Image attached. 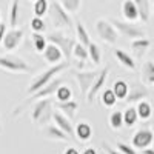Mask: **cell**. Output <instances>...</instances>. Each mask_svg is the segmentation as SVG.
<instances>
[{
    "label": "cell",
    "mask_w": 154,
    "mask_h": 154,
    "mask_svg": "<svg viewBox=\"0 0 154 154\" xmlns=\"http://www.w3.org/2000/svg\"><path fill=\"white\" fill-rule=\"evenodd\" d=\"M111 22L116 26V29L119 31V34L126 37V38H130V40L145 37V31L140 26H137V25H134V22H122L119 19H111Z\"/></svg>",
    "instance_id": "cell-6"
},
{
    "label": "cell",
    "mask_w": 154,
    "mask_h": 154,
    "mask_svg": "<svg viewBox=\"0 0 154 154\" xmlns=\"http://www.w3.org/2000/svg\"><path fill=\"white\" fill-rule=\"evenodd\" d=\"M0 68L11 72H29L31 66L26 60L16 56H0Z\"/></svg>",
    "instance_id": "cell-7"
},
{
    "label": "cell",
    "mask_w": 154,
    "mask_h": 154,
    "mask_svg": "<svg viewBox=\"0 0 154 154\" xmlns=\"http://www.w3.org/2000/svg\"><path fill=\"white\" fill-rule=\"evenodd\" d=\"M23 34L25 32H23L22 28H12V29L6 31L5 38H3V42H2L3 48L6 51H14L16 48H19V45L23 40Z\"/></svg>",
    "instance_id": "cell-12"
},
{
    "label": "cell",
    "mask_w": 154,
    "mask_h": 154,
    "mask_svg": "<svg viewBox=\"0 0 154 154\" xmlns=\"http://www.w3.org/2000/svg\"><path fill=\"white\" fill-rule=\"evenodd\" d=\"M142 79L145 83L154 85V63L152 62H145L142 66Z\"/></svg>",
    "instance_id": "cell-29"
},
{
    "label": "cell",
    "mask_w": 154,
    "mask_h": 154,
    "mask_svg": "<svg viewBox=\"0 0 154 154\" xmlns=\"http://www.w3.org/2000/svg\"><path fill=\"white\" fill-rule=\"evenodd\" d=\"M63 154H80V152L77 151L75 148H66V149H65V152H63Z\"/></svg>",
    "instance_id": "cell-41"
},
{
    "label": "cell",
    "mask_w": 154,
    "mask_h": 154,
    "mask_svg": "<svg viewBox=\"0 0 154 154\" xmlns=\"http://www.w3.org/2000/svg\"><path fill=\"white\" fill-rule=\"evenodd\" d=\"M5 34H6V23L0 22V45H2L3 38H5Z\"/></svg>",
    "instance_id": "cell-40"
},
{
    "label": "cell",
    "mask_w": 154,
    "mask_h": 154,
    "mask_svg": "<svg viewBox=\"0 0 154 154\" xmlns=\"http://www.w3.org/2000/svg\"><path fill=\"white\" fill-rule=\"evenodd\" d=\"M136 6L139 9V20L146 23L151 16V8H149V0H134Z\"/></svg>",
    "instance_id": "cell-25"
},
{
    "label": "cell",
    "mask_w": 154,
    "mask_h": 154,
    "mask_svg": "<svg viewBox=\"0 0 154 154\" xmlns=\"http://www.w3.org/2000/svg\"><path fill=\"white\" fill-rule=\"evenodd\" d=\"M3 131V126H2V119H0V133Z\"/></svg>",
    "instance_id": "cell-44"
},
{
    "label": "cell",
    "mask_w": 154,
    "mask_h": 154,
    "mask_svg": "<svg viewBox=\"0 0 154 154\" xmlns=\"http://www.w3.org/2000/svg\"><path fill=\"white\" fill-rule=\"evenodd\" d=\"M122 16L126 22L139 20V9L136 6L134 0H125V2L122 3Z\"/></svg>",
    "instance_id": "cell-17"
},
{
    "label": "cell",
    "mask_w": 154,
    "mask_h": 154,
    "mask_svg": "<svg viewBox=\"0 0 154 154\" xmlns=\"http://www.w3.org/2000/svg\"><path fill=\"white\" fill-rule=\"evenodd\" d=\"M96 32L100 37V40H103L108 45H114L117 43L119 38V31L116 29V26L112 25L111 20L106 19H99L96 22Z\"/></svg>",
    "instance_id": "cell-4"
},
{
    "label": "cell",
    "mask_w": 154,
    "mask_h": 154,
    "mask_svg": "<svg viewBox=\"0 0 154 154\" xmlns=\"http://www.w3.org/2000/svg\"><path fill=\"white\" fill-rule=\"evenodd\" d=\"M46 37H48V42H53L57 46H60V49L63 51V54H65V59L66 60H69L72 57V49H74V45L77 43L75 38H72L69 35H65V34H62L59 31L49 32Z\"/></svg>",
    "instance_id": "cell-5"
},
{
    "label": "cell",
    "mask_w": 154,
    "mask_h": 154,
    "mask_svg": "<svg viewBox=\"0 0 154 154\" xmlns=\"http://www.w3.org/2000/svg\"><path fill=\"white\" fill-rule=\"evenodd\" d=\"M65 83V77L63 75H57L56 79H53L48 85H45L42 89H38L37 93L31 94V100H38V99H46V97H51V96H56L57 89Z\"/></svg>",
    "instance_id": "cell-11"
},
{
    "label": "cell",
    "mask_w": 154,
    "mask_h": 154,
    "mask_svg": "<svg viewBox=\"0 0 154 154\" xmlns=\"http://www.w3.org/2000/svg\"><path fill=\"white\" fill-rule=\"evenodd\" d=\"M48 16H49V20L54 25L56 29H68L69 31V29L74 28V23H72V19L69 16V12L60 5V2L49 3Z\"/></svg>",
    "instance_id": "cell-3"
},
{
    "label": "cell",
    "mask_w": 154,
    "mask_h": 154,
    "mask_svg": "<svg viewBox=\"0 0 154 154\" xmlns=\"http://www.w3.org/2000/svg\"><path fill=\"white\" fill-rule=\"evenodd\" d=\"M42 136L45 139H49V140H59V142H66V140H69L71 137L63 131L60 130V128L54 123V125H45L42 128Z\"/></svg>",
    "instance_id": "cell-14"
},
{
    "label": "cell",
    "mask_w": 154,
    "mask_h": 154,
    "mask_svg": "<svg viewBox=\"0 0 154 154\" xmlns=\"http://www.w3.org/2000/svg\"><path fill=\"white\" fill-rule=\"evenodd\" d=\"M68 68H69V62L66 60V62H60V63H57V65H53L49 69H46L45 72L35 75L34 79L31 80V83H29L28 89H26L28 96H31V94L37 93L38 89H42L45 85H48L53 79H56V77H57L60 72H63V71L68 69Z\"/></svg>",
    "instance_id": "cell-1"
},
{
    "label": "cell",
    "mask_w": 154,
    "mask_h": 154,
    "mask_svg": "<svg viewBox=\"0 0 154 154\" xmlns=\"http://www.w3.org/2000/svg\"><path fill=\"white\" fill-rule=\"evenodd\" d=\"M116 148H117L120 152H123V154H137V149L133 145H128V143H123V142H117Z\"/></svg>",
    "instance_id": "cell-38"
},
{
    "label": "cell",
    "mask_w": 154,
    "mask_h": 154,
    "mask_svg": "<svg viewBox=\"0 0 154 154\" xmlns=\"http://www.w3.org/2000/svg\"><path fill=\"white\" fill-rule=\"evenodd\" d=\"M109 126L112 130H120L122 126H125V122H123V112L122 111H112L109 114Z\"/></svg>",
    "instance_id": "cell-30"
},
{
    "label": "cell",
    "mask_w": 154,
    "mask_h": 154,
    "mask_svg": "<svg viewBox=\"0 0 154 154\" xmlns=\"http://www.w3.org/2000/svg\"><path fill=\"white\" fill-rule=\"evenodd\" d=\"M152 2H154V0H152Z\"/></svg>",
    "instance_id": "cell-48"
},
{
    "label": "cell",
    "mask_w": 154,
    "mask_h": 154,
    "mask_svg": "<svg viewBox=\"0 0 154 154\" xmlns=\"http://www.w3.org/2000/svg\"><path fill=\"white\" fill-rule=\"evenodd\" d=\"M71 99H72L71 88L63 83V85L57 89V93H56V102H66V100H71Z\"/></svg>",
    "instance_id": "cell-34"
},
{
    "label": "cell",
    "mask_w": 154,
    "mask_h": 154,
    "mask_svg": "<svg viewBox=\"0 0 154 154\" xmlns=\"http://www.w3.org/2000/svg\"><path fill=\"white\" fill-rule=\"evenodd\" d=\"M112 91H114L116 96H117L119 100H125L128 93H130V85H128L125 80L119 79V80H116L112 83Z\"/></svg>",
    "instance_id": "cell-26"
},
{
    "label": "cell",
    "mask_w": 154,
    "mask_h": 154,
    "mask_svg": "<svg viewBox=\"0 0 154 154\" xmlns=\"http://www.w3.org/2000/svg\"><path fill=\"white\" fill-rule=\"evenodd\" d=\"M75 137L80 142H88L93 137V128L88 122H80L75 125Z\"/></svg>",
    "instance_id": "cell-20"
},
{
    "label": "cell",
    "mask_w": 154,
    "mask_h": 154,
    "mask_svg": "<svg viewBox=\"0 0 154 154\" xmlns=\"http://www.w3.org/2000/svg\"><path fill=\"white\" fill-rule=\"evenodd\" d=\"M117 96L114 94L112 88H103L102 89V94H100V103L103 105L105 108H112L117 102Z\"/></svg>",
    "instance_id": "cell-23"
},
{
    "label": "cell",
    "mask_w": 154,
    "mask_h": 154,
    "mask_svg": "<svg viewBox=\"0 0 154 154\" xmlns=\"http://www.w3.org/2000/svg\"><path fill=\"white\" fill-rule=\"evenodd\" d=\"M148 97V89L146 86L140 85V83H136L130 88V93H128L125 102H128V103H139L140 100H143Z\"/></svg>",
    "instance_id": "cell-16"
},
{
    "label": "cell",
    "mask_w": 154,
    "mask_h": 154,
    "mask_svg": "<svg viewBox=\"0 0 154 154\" xmlns=\"http://www.w3.org/2000/svg\"><path fill=\"white\" fill-rule=\"evenodd\" d=\"M53 122L60 128V130H63L69 137H72V136H75V128L72 126V123H71V119L68 117L66 114H63L62 111H59L57 108L54 109V116H53Z\"/></svg>",
    "instance_id": "cell-13"
},
{
    "label": "cell",
    "mask_w": 154,
    "mask_h": 154,
    "mask_svg": "<svg viewBox=\"0 0 154 154\" xmlns=\"http://www.w3.org/2000/svg\"><path fill=\"white\" fill-rule=\"evenodd\" d=\"M63 57H65V54H63V51L60 49V46H57L53 42H49L48 46L43 51V59L48 63H51V65H57V63H60Z\"/></svg>",
    "instance_id": "cell-15"
},
{
    "label": "cell",
    "mask_w": 154,
    "mask_h": 154,
    "mask_svg": "<svg viewBox=\"0 0 154 154\" xmlns=\"http://www.w3.org/2000/svg\"><path fill=\"white\" fill-rule=\"evenodd\" d=\"M0 22H2V14H0Z\"/></svg>",
    "instance_id": "cell-45"
},
{
    "label": "cell",
    "mask_w": 154,
    "mask_h": 154,
    "mask_svg": "<svg viewBox=\"0 0 154 154\" xmlns=\"http://www.w3.org/2000/svg\"><path fill=\"white\" fill-rule=\"evenodd\" d=\"M72 56H74L77 60H82V62L88 60V59H89L88 46H85V45L80 43V42H77V43L74 45V49H72Z\"/></svg>",
    "instance_id": "cell-31"
},
{
    "label": "cell",
    "mask_w": 154,
    "mask_h": 154,
    "mask_svg": "<svg viewBox=\"0 0 154 154\" xmlns=\"http://www.w3.org/2000/svg\"><path fill=\"white\" fill-rule=\"evenodd\" d=\"M152 14H154V6H152Z\"/></svg>",
    "instance_id": "cell-46"
},
{
    "label": "cell",
    "mask_w": 154,
    "mask_h": 154,
    "mask_svg": "<svg viewBox=\"0 0 154 154\" xmlns=\"http://www.w3.org/2000/svg\"><path fill=\"white\" fill-rule=\"evenodd\" d=\"M142 154H154V148H145L142 149Z\"/></svg>",
    "instance_id": "cell-43"
},
{
    "label": "cell",
    "mask_w": 154,
    "mask_h": 154,
    "mask_svg": "<svg viewBox=\"0 0 154 154\" xmlns=\"http://www.w3.org/2000/svg\"><path fill=\"white\" fill-rule=\"evenodd\" d=\"M71 74L74 75V79L77 82V85H79V89L83 97H86L89 88H91L94 79L97 77V71H83V69H74L71 71Z\"/></svg>",
    "instance_id": "cell-8"
},
{
    "label": "cell",
    "mask_w": 154,
    "mask_h": 154,
    "mask_svg": "<svg viewBox=\"0 0 154 154\" xmlns=\"http://www.w3.org/2000/svg\"><path fill=\"white\" fill-rule=\"evenodd\" d=\"M9 25L11 26H17L19 25V0H12L11 8H9Z\"/></svg>",
    "instance_id": "cell-35"
},
{
    "label": "cell",
    "mask_w": 154,
    "mask_h": 154,
    "mask_svg": "<svg viewBox=\"0 0 154 154\" xmlns=\"http://www.w3.org/2000/svg\"><path fill=\"white\" fill-rule=\"evenodd\" d=\"M31 2H35V0H31Z\"/></svg>",
    "instance_id": "cell-47"
},
{
    "label": "cell",
    "mask_w": 154,
    "mask_h": 154,
    "mask_svg": "<svg viewBox=\"0 0 154 154\" xmlns=\"http://www.w3.org/2000/svg\"><path fill=\"white\" fill-rule=\"evenodd\" d=\"M31 29L34 31V32H43L45 29H46V25H45V22H43V17H37V16H34L32 19H31Z\"/></svg>",
    "instance_id": "cell-37"
},
{
    "label": "cell",
    "mask_w": 154,
    "mask_h": 154,
    "mask_svg": "<svg viewBox=\"0 0 154 154\" xmlns=\"http://www.w3.org/2000/svg\"><path fill=\"white\" fill-rule=\"evenodd\" d=\"M136 108L139 112V119H142V120H148L152 116V108L149 105V102H146V100H140Z\"/></svg>",
    "instance_id": "cell-28"
},
{
    "label": "cell",
    "mask_w": 154,
    "mask_h": 154,
    "mask_svg": "<svg viewBox=\"0 0 154 154\" xmlns=\"http://www.w3.org/2000/svg\"><path fill=\"white\" fill-rule=\"evenodd\" d=\"M154 142V133L149 130V128H140L133 134L131 139V145L136 149H145L149 148Z\"/></svg>",
    "instance_id": "cell-10"
},
{
    "label": "cell",
    "mask_w": 154,
    "mask_h": 154,
    "mask_svg": "<svg viewBox=\"0 0 154 154\" xmlns=\"http://www.w3.org/2000/svg\"><path fill=\"white\" fill-rule=\"evenodd\" d=\"M54 116V108H53V100L51 99H38L31 111V119L35 125L45 126L53 120Z\"/></svg>",
    "instance_id": "cell-2"
},
{
    "label": "cell",
    "mask_w": 154,
    "mask_h": 154,
    "mask_svg": "<svg viewBox=\"0 0 154 154\" xmlns=\"http://www.w3.org/2000/svg\"><path fill=\"white\" fill-rule=\"evenodd\" d=\"M102 148H103V151H105L106 154H123V152H120L117 148H112L109 143H105V142L102 143Z\"/></svg>",
    "instance_id": "cell-39"
},
{
    "label": "cell",
    "mask_w": 154,
    "mask_h": 154,
    "mask_svg": "<svg viewBox=\"0 0 154 154\" xmlns=\"http://www.w3.org/2000/svg\"><path fill=\"white\" fill-rule=\"evenodd\" d=\"M137 120H139V112H137V108L136 106H130V108H126L123 111L125 126H134Z\"/></svg>",
    "instance_id": "cell-27"
},
{
    "label": "cell",
    "mask_w": 154,
    "mask_h": 154,
    "mask_svg": "<svg viewBox=\"0 0 154 154\" xmlns=\"http://www.w3.org/2000/svg\"><path fill=\"white\" fill-rule=\"evenodd\" d=\"M74 31H75V37H77V42L83 43L85 46H89L91 43V38H89V34L85 28V25L82 22H75L74 25Z\"/></svg>",
    "instance_id": "cell-24"
},
{
    "label": "cell",
    "mask_w": 154,
    "mask_h": 154,
    "mask_svg": "<svg viewBox=\"0 0 154 154\" xmlns=\"http://www.w3.org/2000/svg\"><path fill=\"white\" fill-rule=\"evenodd\" d=\"M88 53H89V60H91L94 65H99V63L102 62V51L99 48L97 43L91 42L88 46Z\"/></svg>",
    "instance_id": "cell-32"
},
{
    "label": "cell",
    "mask_w": 154,
    "mask_h": 154,
    "mask_svg": "<svg viewBox=\"0 0 154 154\" xmlns=\"http://www.w3.org/2000/svg\"><path fill=\"white\" fill-rule=\"evenodd\" d=\"M108 74H109V66H105L102 71H99L97 77L94 79L91 88H89V91H88V94H86V97H85V99H86V103L91 105L93 100L97 97V94L105 88V83H106V79H108Z\"/></svg>",
    "instance_id": "cell-9"
},
{
    "label": "cell",
    "mask_w": 154,
    "mask_h": 154,
    "mask_svg": "<svg viewBox=\"0 0 154 154\" xmlns=\"http://www.w3.org/2000/svg\"><path fill=\"white\" fill-rule=\"evenodd\" d=\"M112 56L117 59V62L120 63L122 66H125V68H128V69H131V71H134L136 69V62H134V59L126 53V51H123V49H114L112 51Z\"/></svg>",
    "instance_id": "cell-18"
},
{
    "label": "cell",
    "mask_w": 154,
    "mask_h": 154,
    "mask_svg": "<svg viewBox=\"0 0 154 154\" xmlns=\"http://www.w3.org/2000/svg\"><path fill=\"white\" fill-rule=\"evenodd\" d=\"M151 42H149V38L146 37H142V38H134V40L131 42V49H133V53L136 54V57H142L145 53H146V49L149 48Z\"/></svg>",
    "instance_id": "cell-21"
},
{
    "label": "cell",
    "mask_w": 154,
    "mask_h": 154,
    "mask_svg": "<svg viewBox=\"0 0 154 154\" xmlns=\"http://www.w3.org/2000/svg\"><path fill=\"white\" fill-rule=\"evenodd\" d=\"M49 11V2L48 0H35L34 2V16L43 17Z\"/></svg>",
    "instance_id": "cell-33"
},
{
    "label": "cell",
    "mask_w": 154,
    "mask_h": 154,
    "mask_svg": "<svg viewBox=\"0 0 154 154\" xmlns=\"http://www.w3.org/2000/svg\"><path fill=\"white\" fill-rule=\"evenodd\" d=\"M82 154H97V151H96L94 148H86Z\"/></svg>",
    "instance_id": "cell-42"
},
{
    "label": "cell",
    "mask_w": 154,
    "mask_h": 154,
    "mask_svg": "<svg viewBox=\"0 0 154 154\" xmlns=\"http://www.w3.org/2000/svg\"><path fill=\"white\" fill-rule=\"evenodd\" d=\"M60 5L65 8L69 14H75V12H79V9L82 6V0H60Z\"/></svg>",
    "instance_id": "cell-36"
},
{
    "label": "cell",
    "mask_w": 154,
    "mask_h": 154,
    "mask_svg": "<svg viewBox=\"0 0 154 154\" xmlns=\"http://www.w3.org/2000/svg\"><path fill=\"white\" fill-rule=\"evenodd\" d=\"M31 42H32V46H34V49H35V53H38V54H43L45 48H46L48 43H49V42H48V37L43 35L42 32H32Z\"/></svg>",
    "instance_id": "cell-22"
},
{
    "label": "cell",
    "mask_w": 154,
    "mask_h": 154,
    "mask_svg": "<svg viewBox=\"0 0 154 154\" xmlns=\"http://www.w3.org/2000/svg\"><path fill=\"white\" fill-rule=\"evenodd\" d=\"M54 108H57L59 111H62L63 114H66L68 117L72 120L74 119V116L77 112V109H79V103H77L75 100H66V102H56V105Z\"/></svg>",
    "instance_id": "cell-19"
}]
</instances>
